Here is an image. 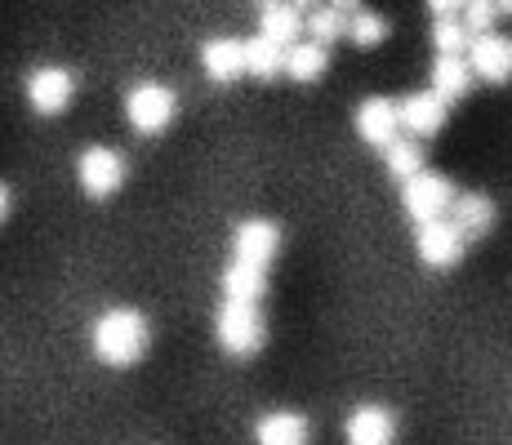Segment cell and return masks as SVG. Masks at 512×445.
I'll use <instances>...</instances> for the list:
<instances>
[{
    "mask_svg": "<svg viewBox=\"0 0 512 445\" xmlns=\"http://www.w3.org/2000/svg\"><path fill=\"white\" fill-rule=\"evenodd\" d=\"M5 214H9V187L0 183V219H5Z\"/></svg>",
    "mask_w": 512,
    "mask_h": 445,
    "instance_id": "obj_26",
    "label": "cell"
},
{
    "mask_svg": "<svg viewBox=\"0 0 512 445\" xmlns=\"http://www.w3.org/2000/svg\"><path fill=\"white\" fill-rule=\"evenodd\" d=\"M76 178H81L85 196L107 201V196L125 183V156L116 152V147H85V152L76 156Z\"/></svg>",
    "mask_w": 512,
    "mask_h": 445,
    "instance_id": "obj_5",
    "label": "cell"
},
{
    "mask_svg": "<svg viewBox=\"0 0 512 445\" xmlns=\"http://www.w3.org/2000/svg\"><path fill=\"white\" fill-rule=\"evenodd\" d=\"M495 18H499V5H486V0H472V5H464V27H468V36H490Z\"/></svg>",
    "mask_w": 512,
    "mask_h": 445,
    "instance_id": "obj_25",
    "label": "cell"
},
{
    "mask_svg": "<svg viewBox=\"0 0 512 445\" xmlns=\"http://www.w3.org/2000/svg\"><path fill=\"white\" fill-rule=\"evenodd\" d=\"M415 245H419V259L428 267H455L459 259H464L468 241L450 219H437V223L415 227Z\"/></svg>",
    "mask_w": 512,
    "mask_h": 445,
    "instance_id": "obj_7",
    "label": "cell"
},
{
    "mask_svg": "<svg viewBox=\"0 0 512 445\" xmlns=\"http://www.w3.org/2000/svg\"><path fill=\"white\" fill-rule=\"evenodd\" d=\"M455 187H450L446 174L437 170H423L415 174L410 183H401V205H406V214L415 219V227L423 223H437V219H450V205H455Z\"/></svg>",
    "mask_w": 512,
    "mask_h": 445,
    "instance_id": "obj_3",
    "label": "cell"
},
{
    "mask_svg": "<svg viewBox=\"0 0 512 445\" xmlns=\"http://www.w3.org/2000/svg\"><path fill=\"white\" fill-rule=\"evenodd\" d=\"M357 134L366 138L370 147H383V152H388L392 143H397V130H401V112H397V103H392V98H366V103L357 107Z\"/></svg>",
    "mask_w": 512,
    "mask_h": 445,
    "instance_id": "obj_9",
    "label": "cell"
},
{
    "mask_svg": "<svg viewBox=\"0 0 512 445\" xmlns=\"http://www.w3.org/2000/svg\"><path fill=\"white\" fill-rule=\"evenodd\" d=\"M383 165H388L392 178H401V183H410L415 174H423V152L415 138H397V143L383 152Z\"/></svg>",
    "mask_w": 512,
    "mask_h": 445,
    "instance_id": "obj_21",
    "label": "cell"
},
{
    "mask_svg": "<svg viewBox=\"0 0 512 445\" xmlns=\"http://www.w3.org/2000/svg\"><path fill=\"white\" fill-rule=\"evenodd\" d=\"M397 112H401V130H406L410 138H432L446 125V103H441L432 89H419V94H406L397 103Z\"/></svg>",
    "mask_w": 512,
    "mask_h": 445,
    "instance_id": "obj_10",
    "label": "cell"
},
{
    "mask_svg": "<svg viewBox=\"0 0 512 445\" xmlns=\"http://www.w3.org/2000/svg\"><path fill=\"white\" fill-rule=\"evenodd\" d=\"M76 94V76L67 67H36L27 76V103L36 107L41 116H58Z\"/></svg>",
    "mask_w": 512,
    "mask_h": 445,
    "instance_id": "obj_6",
    "label": "cell"
},
{
    "mask_svg": "<svg viewBox=\"0 0 512 445\" xmlns=\"http://www.w3.org/2000/svg\"><path fill=\"white\" fill-rule=\"evenodd\" d=\"M326 63H330V54L317 41H299V45L285 49V76H290V81H299V85L317 81V76L326 72Z\"/></svg>",
    "mask_w": 512,
    "mask_h": 445,
    "instance_id": "obj_19",
    "label": "cell"
},
{
    "mask_svg": "<svg viewBox=\"0 0 512 445\" xmlns=\"http://www.w3.org/2000/svg\"><path fill=\"white\" fill-rule=\"evenodd\" d=\"M468 89H472L468 58H437L432 63V94L441 103H459V98H468Z\"/></svg>",
    "mask_w": 512,
    "mask_h": 445,
    "instance_id": "obj_18",
    "label": "cell"
},
{
    "mask_svg": "<svg viewBox=\"0 0 512 445\" xmlns=\"http://www.w3.org/2000/svg\"><path fill=\"white\" fill-rule=\"evenodd\" d=\"M432 45H437V58H464L472 45L464 18H441V23H432Z\"/></svg>",
    "mask_w": 512,
    "mask_h": 445,
    "instance_id": "obj_23",
    "label": "cell"
},
{
    "mask_svg": "<svg viewBox=\"0 0 512 445\" xmlns=\"http://www.w3.org/2000/svg\"><path fill=\"white\" fill-rule=\"evenodd\" d=\"M468 67L472 76H481V81L499 85L512 76V41H504V36H472L468 45Z\"/></svg>",
    "mask_w": 512,
    "mask_h": 445,
    "instance_id": "obj_12",
    "label": "cell"
},
{
    "mask_svg": "<svg viewBox=\"0 0 512 445\" xmlns=\"http://www.w3.org/2000/svg\"><path fill=\"white\" fill-rule=\"evenodd\" d=\"M174 116H179V98H174L170 85L161 81H139L125 89V121H130L134 134L156 138L161 130H170Z\"/></svg>",
    "mask_w": 512,
    "mask_h": 445,
    "instance_id": "obj_2",
    "label": "cell"
},
{
    "mask_svg": "<svg viewBox=\"0 0 512 445\" xmlns=\"http://www.w3.org/2000/svg\"><path fill=\"white\" fill-rule=\"evenodd\" d=\"M308 32H312V41L326 49L330 41H339V36L348 32V9H339V5H317V9L308 14Z\"/></svg>",
    "mask_w": 512,
    "mask_h": 445,
    "instance_id": "obj_22",
    "label": "cell"
},
{
    "mask_svg": "<svg viewBox=\"0 0 512 445\" xmlns=\"http://www.w3.org/2000/svg\"><path fill=\"white\" fill-rule=\"evenodd\" d=\"M277 245H281V232H277V223H268V219H245L232 227V259L268 267L277 259Z\"/></svg>",
    "mask_w": 512,
    "mask_h": 445,
    "instance_id": "obj_8",
    "label": "cell"
},
{
    "mask_svg": "<svg viewBox=\"0 0 512 445\" xmlns=\"http://www.w3.org/2000/svg\"><path fill=\"white\" fill-rule=\"evenodd\" d=\"M348 36H352V45L370 49L388 36V23L379 14H370V9H357V14H348Z\"/></svg>",
    "mask_w": 512,
    "mask_h": 445,
    "instance_id": "obj_24",
    "label": "cell"
},
{
    "mask_svg": "<svg viewBox=\"0 0 512 445\" xmlns=\"http://www.w3.org/2000/svg\"><path fill=\"white\" fill-rule=\"evenodd\" d=\"M312 423L294 410H272L254 423V445H308Z\"/></svg>",
    "mask_w": 512,
    "mask_h": 445,
    "instance_id": "obj_14",
    "label": "cell"
},
{
    "mask_svg": "<svg viewBox=\"0 0 512 445\" xmlns=\"http://www.w3.org/2000/svg\"><path fill=\"white\" fill-rule=\"evenodd\" d=\"M201 67L210 81L228 85L245 72V41H232V36H214V41L201 45Z\"/></svg>",
    "mask_w": 512,
    "mask_h": 445,
    "instance_id": "obj_15",
    "label": "cell"
},
{
    "mask_svg": "<svg viewBox=\"0 0 512 445\" xmlns=\"http://www.w3.org/2000/svg\"><path fill=\"white\" fill-rule=\"evenodd\" d=\"M263 290H268V267L245 263V259H228V267H223V303L259 308Z\"/></svg>",
    "mask_w": 512,
    "mask_h": 445,
    "instance_id": "obj_11",
    "label": "cell"
},
{
    "mask_svg": "<svg viewBox=\"0 0 512 445\" xmlns=\"http://www.w3.org/2000/svg\"><path fill=\"white\" fill-rule=\"evenodd\" d=\"M499 14H512V0H508V5H499Z\"/></svg>",
    "mask_w": 512,
    "mask_h": 445,
    "instance_id": "obj_27",
    "label": "cell"
},
{
    "mask_svg": "<svg viewBox=\"0 0 512 445\" xmlns=\"http://www.w3.org/2000/svg\"><path fill=\"white\" fill-rule=\"evenodd\" d=\"M343 437H348V445H392L397 441V419L383 405H357L343 423Z\"/></svg>",
    "mask_w": 512,
    "mask_h": 445,
    "instance_id": "obj_13",
    "label": "cell"
},
{
    "mask_svg": "<svg viewBox=\"0 0 512 445\" xmlns=\"http://www.w3.org/2000/svg\"><path fill=\"white\" fill-rule=\"evenodd\" d=\"M450 223L464 232V241H477V236H486L490 223H495V205L481 192H459L455 205H450Z\"/></svg>",
    "mask_w": 512,
    "mask_h": 445,
    "instance_id": "obj_16",
    "label": "cell"
},
{
    "mask_svg": "<svg viewBox=\"0 0 512 445\" xmlns=\"http://www.w3.org/2000/svg\"><path fill=\"white\" fill-rule=\"evenodd\" d=\"M245 72L259 76V81H272L277 72H285V49L272 45L268 36H250L245 41Z\"/></svg>",
    "mask_w": 512,
    "mask_h": 445,
    "instance_id": "obj_20",
    "label": "cell"
},
{
    "mask_svg": "<svg viewBox=\"0 0 512 445\" xmlns=\"http://www.w3.org/2000/svg\"><path fill=\"white\" fill-rule=\"evenodd\" d=\"M303 27H308V18H303L299 5H263L259 9V36H268V41L281 49L299 45Z\"/></svg>",
    "mask_w": 512,
    "mask_h": 445,
    "instance_id": "obj_17",
    "label": "cell"
},
{
    "mask_svg": "<svg viewBox=\"0 0 512 445\" xmlns=\"http://www.w3.org/2000/svg\"><path fill=\"white\" fill-rule=\"evenodd\" d=\"M263 312L259 308H236V303H219L214 316V339L228 356H254L263 348Z\"/></svg>",
    "mask_w": 512,
    "mask_h": 445,
    "instance_id": "obj_4",
    "label": "cell"
},
{
    "mask_svg": "<svg viewBox=\"0 0 512 445\" xmlns=\"http://www.w3.org/2000/svg\"><path fill=\"white\" fill-rule=\"evenodd\" d=\"M147 339H152V330H147V316L139 308H107L90 330L94 356L112 370H125V365L139 361L147 352Z\"/></svg>",
    "mask_w": 512,
    "mask_h": 445,
    "instance_id": "obj_1",
    "label": "cell"
}]
</instances>
